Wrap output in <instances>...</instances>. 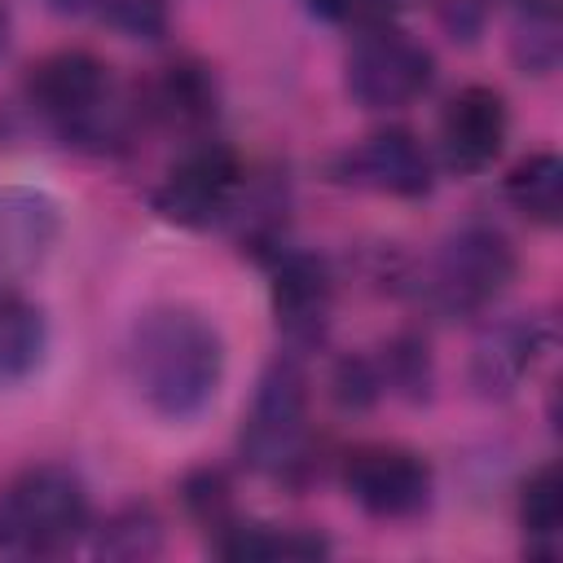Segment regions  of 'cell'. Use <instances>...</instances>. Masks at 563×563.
Masks as SVG:
<instances>
[{
	"label": "cell",
	"mask_w": 563,
	"mask_h": 563,
	"mask_svg": "<svg viewBox=\"0 0 563 563\" xmlns=\"http://www.w3.org/2000/svg\"><path fill=\"white\" fill-rule=\"evenodd\" d=\"M229 347L216 321L189 303L145 308L123 339V374L136 400L163 422L202 418L224 383Z\"/></svg>",
	"instance_id": "6da1fadb"
},
{
	"label": "cell",
	"mask_w": 563,
	"mask_h": 563,
	"mask_svg": "<svg viewBox=\"0 0 563 563\" xmlns=\"http://www.w3.org/2000/svg\"><path fill=\"white\" fill-rule=\"evenodd\" d=\"M26 106L70 150L119 154L132 145L141 106L123 97L114 70L92 48H53L26 70Z\"/></svg>",
	"instance_id": "7a4b0ae2"
},
{
	"label": "cell",
	"mask_w": 563,
	"mask_h": 563,
	"mask_svg": "<svg viewBox=\"0 0 563 563\" xmlns=\"http://www.w3.org/2000/svg\"><path fill=\"white\" fill-rule=\"evenodd\" d=\"M312 391H308V369L299 352H277L260 383L255 396L242 413L238 431V453L242 466L255 475L282 479V484H308L312 479Z\"/></svg>",
	"instance_id": "3957f363"
},
{
	"label": "cell",
	"mask_w": 563,
	"mask_h": 563,
	"mask_svg": "<svg viewBox=\"0 0 563 563\" xmlns=\"http://www.w3.org/2000/svg\"><path fill=\"white\" fill-rule=\"evenodd\" d=\"M519 255L510 238L497 224L471 220L440 238V246L422 260L418 273H409V290L418 303L444 321H466L488 312L515 282Z\"/></svg>",
	"instance_id": "277c9868"
},
{
	"label": "cell",
	"mask_w": 563,
	"mask_h": 563,
	"mask_svg": "<svg viewBox=\"0 0 563 563\" xmlns=\"http://www.w3.org/2000/svg\"><path fill=\"white\" fill-rule=\"evenodd\" d=\"M92 528V501L79 471L66 462L22 466L0 488V554L62 559Z\"/></svg>",
	"instance_id": "5b68a950"
},
{
	"label": "cell",
	"mask_w": 563,
	"mask_h": 563,
	"mask_svg": "<svg viewBox=\"0 0 563 563\" xmlns=\"http://www.w3.org/2000/svg\"><path fill=\"white\" fill-rule=\"evenodd\" d=\"M246 185V167L238 150L220 136H194L176 150L163 180L150 189V207L158 220L176 229H211L233 216V202Z\"/></svg>",
	"instance_id": "8992f818"
},
{
	"label": "cell",
	"mask_w": 563,
	"mask_h": 563,
	"mask_svg": "<svg viewBox=\"0 0 563 563\" xmlns=\"http://www.w3.org/2000/svg\"><path fill=\"white\" fill-rule=\"evenodd\" d=\"M431 84H435V53L396 22L356 31L343 57V92L352 97V106L374 114H391L422 101Z\"/></svg>",
	"instance_id": "52a82bcc"
},
{
	"label": "cell",
	"mask_w": 563,
	"mask_h": 563,
	"mask_svg": "<svg viewBox=\"0 0 563 563\" xmlns=\"http://www.w3.org/2000/svg\"><path fill=\"white\" fill-rule=\"evenodd\" d=\"M339 479L347 501L378 523H409L431 510L435 471L418 449L391 440H365L343 453Z\"/></svg>",
	"instance_id": "ba28073f"
},
{
	"label": "cell",
	"mask_w": 563,
	"mask_h": 563,
	"mask_svg": "<svg viewBox=\"0 0 563 563\" xmlns=\"http://www.w3.org/2000/svg\"><path fill=\"white\" fill-rule=\"evenodd\" d=\"M330 180L347 185V189L378 194V198L418 202L435 189V163H431L427 145L418 141V132L387 123V128L352 141L347 150H339L330 158Z\"/></svg>",
	"instance_id": "9c48e42d"
},
{
	"label": "cell",
	"mask_w": 563,
	"mask_h": 563,
	"mask_svg": "<svg viewBox=\"0 0 563 563\" xmlns=\"http://www.w3.org/2000/svg\"><path fill=\"white\" fill-rule=\"evenodd\" d=\"M264 268H268L273 321H277L286 347L290 352L317 347L334 317V268L325 264V255L303 251L295 242H286Z\"/></svg>",
	"instance_id": "30bf717a"
},
{
	"label": "cell",
	"mask_w": 563,
	"mask_h": 563,
	"mask_svg": "<svg viewBox=\"0 0 563 563\" xmlns=\"http://www.w3.org/2000/svg\"><path fill=\"white\" fill-rule=\"evenodd\" d=\"M554 347V321L541 312H510L488 321L466 361V378L479 400H510L550 356Z\"/></svg>",
	"instance_id": "8fae6325"
},
{
	"label": "cell",
	"mask_w": 563,
	"mask_h": 563,
	"mask_svg": "<svg viewBox=\"0 0 563 563\" xmlns=\"http://www.w3.org/2000/svg\"><path fill=\"white\" fill-rule=\"evenodd\" d=\"M506 136H510V106L493 84H466L440 110L435 145H440V163L453 176L488 172L501 158Z\"/></svg>",
	"instance_id": "7c38bea8"
},
{
	"label": "cell",
	"mask_w": 563,
	"mask_h": 563,
	"mask_svg": "<svg viewBox=\"0 0 563 563\" xmlns=\"http://www.w3.org/2000/svg\"><path fill=\"white\" fill-rule=\"evenodd\" d=\"M136 106H141V123L194 141V136H207L220 114V84L207 62L176 57L141 88Z\"/></svg>",
	"instance_id": "4fadbf2b"
},
{
	"label": "cell",
	"mask_w": 563,
	"mask_h": 563,
	"mask_svg": "<svg viewBox=\"0 0 563 563\" xmlns=\"http://www.w3.org/2000/svg\"><path fill=\"white\" fill-rule=\"evenodd\" d=\"M62 238V202L35 185H0V286L31 277Z\"/></svg>",
	"instance_id": "5bb4252c"
},
{
	"label": "cell",
	"mask_w": 563,
	"mask_h": 563,
	"mask_svg": "<svg viewBox=\"0 0 563 563\" xmlns=\"http://www.w3.org/2000/svg\"><path fill=\"white\" fill-rule=\"evenodd\" d=\"M216 559L229 563H308V559H325L334 554V541L317 528H290V523H260V519H229L216 537H207Z\"/></svg>",
	"instance_id": "9a60e30c"
},
{
	"label": "cell",
	"mask_w": 563,
	"mask_h": 563,
	"mask_svg": "<svg viewBox=\"0 0 563 563\" xmlns=\"http://www.w3.org/2000/svg\"><path fill=\"white\" fill-rule=\"evenodd\" d=\"M48 352V317L18 286H0V387L31 378Z\"/></svg>",
	"instance_id": "2e32d148"
},
{
	"label": "cell",
	"mask_w": 563,
	"mask_h": 563,
	"mask_svg": "<svg viewBox=\"0 0 563 563\" xmlns=\"http://www.w3.org/2000/svg\"><path fill=\"white\" fill-rule=\"evenodd\" d=\"M501 198L537 229H559L563 220V158L554 150L523 154L501 176Z\"/></svg>",
	"instance_id": "e0dca14e"
},
{
	"label": "cell",
	"mask_w": 563,
	"mask_h": 563,
	"mask_svg": "<svg viewBox=\"0 0 563 563\" xmlns=\"http://www.w3.org/2000/svg\"><path fill=\"white\" fill-rule=\"evenodd\" d=\"M88 532H92L88 550L97 559H106V563H145V559H158L163 554V541H167L163 515L150 501H123V506H114Z\"/></svg>",
	"instance_id": "ac0fdd59"
},
{
	"label": "cell",
	"mask_w": 563,
	"mask_h": 563,
	"mask_svg": "<svg viewBox=\"0 0 563 563\" xmlns=\"http://www.w3.org/2000/svg\"><path fill=\"white\" fill-rule=\"evenodd\" d=\"M563 57V22L554 0H528L515 4V26H510V62L519 75L550 79Z\"/></svg>",
	"instance_id": "d6986e66"
},
{
	"label": "cell",
	"mask_w": 563,
	"mask_h": 563,
	"mask_svg": "<svg viewBox=\"0 0 563 563\" xmlns=\"http://www.w3.org/2000/svg\"><path fill=\"white\" fill-rule=\"evenodd\" d=\"M374 365H378V374H383V391H387V396H400V400H409V405L431 400V391H435V356H431L427 334H418V330H396V334L383 339V347L374 352Z\"/></svg>",
	"instance_id": "ffe728a7"
},
{
	"label": "cell",
	"mask_w": 563,
	"mask_h": 563,
	"mask_svg": "<svg viewBox=\"0 0 563 563\" xmlns=\"http://www.w3.org/2000/svg\"><path fill=\"white\" fill-rule=\"evenodd\" d=\"M519 528L528 537L532 554H554L563 537V479L559 462H541L519 484Z\"/></svg>",
	"instance_id": "44dd1931"
},
{
	"label": "cell",
	"mask_w": 563,
	"mask_h": 563,
	"mask_svg": "<svg viewBox=\"0 0 563 563\" xmlns=\"http://www.w3.org/2000/svg\"><path fill=\"white\" fill-rule=\"evenodd\" d=\"M62 13H88L101 26H110L123 40H163L172 26V4L167 0H53Z\"/></svg>",
	"instance_id": "7402d4cb"
},
{
	"label": "cell",
	"mask_w": 563,
	"mask_h": 563,
	"mask_svg": "<svg viewBox=\"0 0 563 563\" xmlns=\"http://www.w3.org/2000/svg\"><path fill=\"white\" fill-rule=\"evenodd\" d=\"M180 506L185 515L207 532L216 537L229 519H238V501H233V479L224 466H194L180 475Z\"/></svg>",
	"instance_id": "603a6c76"
},
{
	"label": "cell",
	"mask_w": 563,
	"mask_h": 563,
	"mask_svg": "<svg viewBox=\"0 0 563 563\" xmlns=\"http://www.w3.org/2000/svg\"><path fill=\"white\" fill-rule=\"evenodd\" d=\"M383 374L374 365V356L365 352H347L330 365V400L343 409V413H369L378 400H383Z\"/></svg>",
	"instance_id": "cb8c5ba5"
},
{
	"label": "cell",
	"mask_w": 563,
	"mask_h": 563,
	"mask_svg": "<svg viewBox=\"0 0 563 563\" xmlns=\"http://www.w3.org/2000/svg\"><path fill=\"white\" fill-rule=\"evenodd\" d=\"M409 0H308L312 18L330 22V26H343V31H369V26H383L391 22Z\"/></svg>",
	"instance_id": "d4e9b609"
},
{
	"label": "cell",
	"mask_w": 563,
	"mask_h": 563,
	"mask_svg": "<svg viewBox=\"0 0 563 563\" xmlns=\"http://www.w3.org/2000/svg\"><path fill=\"white\" fill-rule=\"evenodd\" d=\"M484 18H488V4L484 0H444L440 4V22H444L449 40H462V44H475L479 40Z\"/></svg>",
	"instance_id": "484cf974"
},
{
	"label": "cell",
	"mask_w": 563,
	"mask_h": 563,
	"mask_svg": "<svg viewBox=\"0 0 563 563\" xmlns=\"http://www.w3.org/2000/svg\"><path fill=\"white\" fill-rule=\"evenodd\" d=\"M9 44H13V18H9V9L0 4V57L9 53Z\"/></svg>",
	"instance_id": "4316f807"
},
{
	"label": "cell",
	"mask_w": 563,
	"mask_h": 563,
	"mask_svg": "<svg viewBox=\"0 0 563 563\" xmlns=\"http://www.w3.org/2000/svg\"><path fill=\"white\" fill-rule=\"evenodd\" d=\"M510 4H528V0H510Z\"/></svg>",
	"instance_id": "83f0119b"
}]
</instances>
